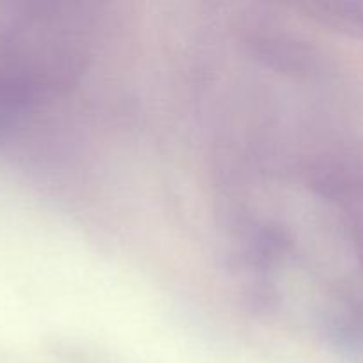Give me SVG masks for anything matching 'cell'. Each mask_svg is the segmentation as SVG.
<instances>
[{"instance_id":"cell-1","label":"cell","mask_w":363,"mask_h":363,"mask_svg":"<svg viewBox=\"0 0 363 363\" xmlns=\"http://www.w3.org/2000/svg\"><path fill=\"white\" fill-rule=\"evenodd\" d=\"M321 13L330 23L351 28L363 34V2H340L321 4Z\"/></svg>"}]
</instances>
